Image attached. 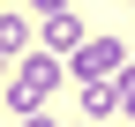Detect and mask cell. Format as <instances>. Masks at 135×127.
<instances>
[{
	"label": "cell",
	"mask_w": 135,
	"mask_h": 127,
	"mask_svg": "<svg viewBox=\"0 0 135 127\" xmlns=\"http://www.w3.org/2000/svg\"><path fill=\"white\" fill-rule=\"evenodd\" d=\"M60 75H68V60H60V52H45V45H30V52L8 67V112H30V105H45V97L60 90Z\"/></svg>",
	"instance_id": "1"
},
{
	"label": "cell",
	"mask_w": 135,
	"mask_h": 127,
	"mask_svg": "<svg viewBox=\"0 0 135 127\" xmlns=\"http://www.w3.org/2000/svg\"><path fill=\"white\" fill-rule=\"evenodd\" d=\"M120 67H128V45L120 38H83L75 52H68V75H75V82H113Z\"/></svg>",
	"instance_id": "2"
},
{
	"label": "cell",
	"mask_w": 135,
	"mask_h": 127,
	"mask_svg": "<svg viewBox=\"0 0 135 127\" xmlns=\"http://www.w3.org/2000/svg\"><path fill=\"white\" fill-rule=\"evenodd\" d=\"M38 38H45V52H75V45H83V15H75V8L45 15V30H38Z\"/></svg>",
	"instance_id": "3"
},
{
	"label": "cell",
	"mask_w": 135,
	"mask_h": 127,
	"mask_svg": "<svg viewBox=\"0 0 135 127\" xmlns=\"http://www.w3.org/2000/svg\"><path fill=\"white\" fill-rule=\"evenodd\" d=\"M75 105H83V112H90V127L120 112V97H113V82H83V90H75Z\"/></svg>",
	"instance_id": "4"
},
{
	"label": "cell",
	"mask_w": 135,
	"mask_h": 127,
	"mask_svg": "<svg viewBox=\"0 0 135 127\" xmlns=\"http://www.w3.org/2000/svg\"><path fill=\"white\" fill-rule=\"evenodd\" d=\"M0 52H8V60L30 52V23H23V15H8V8H0Z\"/></svg>",
	"instance_id": "5"
},
{
	"label": "cell",
	"mask_w": 135,
	"mask_h": 127,
	"mask_svg": "<svg viewBox=\"0 0 135 127\" xmlns=\"http://www.w3.org/2000/svg\"><path fill=\"white\" fill-rule=\"evenodd\" d=\"M15 127H60V120L45 112V105H30V112H15Z\"/></svg>",
	"instance_id": "6"
},
{
	"label": "cell",
	"mask_w": 135,
	"mask_h": 127,
	"mask_svg": "<svg viewBox=\"0 0 135 127\" xmlns=\"http://www.w3.org/2000/svg\"><path fill=\"white\" fill-rule=\"evenodd\" d=\"M30 8H38V15H60V8H68V0H30Z\"/></svg>",
	"instance_id": "7"
},
{
	"label": "cell",
	"mask_w": 135,
	"mask_h": 127,
	"mask_svg": "<svg viewBox=\"0 0 135 127\" xmlns=\"http://www.w3.org/2000/svg\"><path fill=\"white\" fill-rule=\"evenodd\" d=\"M8 67H15V60H8V52H0V75H8Z\"/></svg>",
	"instance_id": "8"
},
{
	"label": "cell",
	"mask_w": 135,
	"mask_h": 127,
	"mask_svg": "<svg viewBox=\"0 0 135 127\" xmlns=\"http://www.w3.org/2000/svg\"><path fill=\"white\" fill-rule=\"evenodd\" d=\"M128 67H135V38H128Z\"/></svg>",
	"instance_id": "9"
},
{
	"label": "cell",
	"mask_w": 135,
	"mask_h": 127,
	"mask_svg": "<svg viewBox=\"0 0 135 127\" xmlns=\"http://www.w3.org/2000/svg\"><path fill=\"white\" fill-rule=\"evenodd\" d=\"M128 8H135V0H128Z\"/></svg>",
	"instance_id": "10"
}]
</instances>
